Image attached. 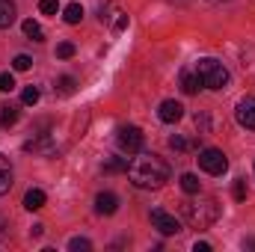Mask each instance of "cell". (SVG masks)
Returning <instances> with one entry per match:
<instances>
[{
    "label": "cell",
    "mask_w": 255,
    "mask_h": 252,
    "mask_svg": "<svg viewBox=\"0 0 255 252\" xmlns=\"http://www.w3.org/2000/svg\"><path fill=\"white\" fill-rule=\"evenodd\" d=\"M128 178L139 190H160L169 181V163L160 154L145 151V154H139L128 163Z\"/></svg>",
    "instance_id": "1"
},
{
    "label": "cell",
    "mask_w": 255,
    "mask_h": 252,
    "mask_svg": "<svg viewBox=\"0 0 255 252\" xmlns=\"http://www.w3.org/2000/svg\"><path fill=\"white\" fill-rule=\"evenodd\" d=\"M181 211H184V220L190 223L193 229H208V226H214V223L220 220V205H217V199H211V196L196 199V202H187Z\"/></svg>",
    "instance_id": "2"
},
{
    "label": "cell",
    "mask_w": 255,
    "mask_h": 252,
    "mask_svg": "<svg viewBox=\"0 0 255 252\" xmlns=\"http://www.w3.org/2000/svg\"><path fill=\"white\" fill-rule=\"evenodd\" d=\"M193 71L199 74V80H202V86H205V89L220 92V89H226V83H229V71H226V65L217 63V60H211V57L199 60Z\"/></svg>",
    "instance_id": "3"
},
{
    "label": "cell",
    "mask_w": 255,
    "mask_h": 252,
    "mask_svg": "<svg viewBox=\"0 0 255 252\" xmlns=\"http://www.w3.org/2000/svg\"><path fill=\"white\" fill-rule=\"evenodd\" d=\"M196 160H199V166H202L208 175H223V172L229 169V160H226V154H223L220 148H202Z\"/></svg>",
    "instance_id": "4"
},
{
    "label": "cell",
    "mask_w": 255,
    "mask_h": 252,
    "mask_svg": "<svg viewBox=\"0 0 255 252\" xmlns=\"http://www.w3.org/2000/svg\"><path fill=\"white\" fill-rule=\"evenodd\" d=\"M142 130L139 127H133V125H122L119 127V148L122 151H128V154H136L139 148H142Z\"/></svg>",
    "instance_id": "5"
},
{
    "label": "cell",
    "mask_w": 255,
    "mask_h": 252,
    "mask_svg": "<svg viewBox=\"0 0 255 252\" xmlns=\"http://www.w3.org/2000/svg\"><path fill=\"white\" fill-rule=\"evenodd\" d=\"M151 226H154L160 235H178V232H181V223H178L172 214L160 211V208H154V211H151Z\"/></svg>",
    "instance_id": "6"
},
{
    "label": "cell",
    "mask_w": 255,
    "mask_h": 252,
    "mask_svg": "<svg viewBox=\"0 0 255 252\" xmlns=\"http://www.w3.org/2000/svg\"><path fill=\"white\" fill-rule=\"evenodd\" d=\"M235 116H238V125L247 127V130H255V98H244L241 104H238V110H235Z\"/></svg>",
    "instance_id": "7"
},
{
    "label": "cell",
    "mask_w": 255,
    "mask_h": 252,
    "mask_svg": "<svg viewBox=\"0 0 255 252\" xmlns=\"http://www.w3.org/2000/svg\"><path fill=\"white\" fill-rule=\"evenodd\" d=\"M24 151H33V154H54L57 145H54V139H51L48 133H42V136L27 139V142H24Z\"/></svg>",
    "instance_id": "8"
},
{
    "label": "cell",
    "mask_w": 255,
    "mask_h": 252,
    "mask_svg": "<svg viewBox=\"0 0 255 252\" xmlns=\"http://www.w3.org/2000/svg\"><path fill=\"white\" fill-rule=\"evenodd\" d=\"M157 116H160V122L172 125V122H178V119L184 116V107H181L178 101H163V104H160V110H157Z\"/></svg>",
    "instance_id": "9"
},
{
    "label": "cell",
    "mask_w": 255,
    "mask_h": 252,
    "mask_svg": "<svg viewBox=\"0 0 255 252\" xmlns=\"http://www.w3.org/2000/svg\"><path fill=\"white\" fill-rule=\"evenodd\" d=\"M95 211H98L101 217H110V214L119 211V199H116L113 193H98V196H95Z\"/></svg>",
    "instance_id": "10"
},
{
    "label": "cell",
    "mask_w": 255,
    "mask_h": 252,
    "mask_svg": "<svg viewBox=\"0 0 255 252\" xmlns=\"http://www.w3.org/2000/svg\"><path fill=\"white\" fill-rule=\"evenodd\" d=\"M199 86H202L199 74L184 68V71H181V92H184V95H196V92H199Z\"/></svg>",
    "instance_id": "11"
},
{
    "label": "cell",
    "mask_w": 255,
    "mask_h": 252,
    "mask_svg": "<svg viewBox=\"0 0 255 252\" xmlns=\"http://www.w3.org/2000/svg\"><path fill=\"white\" fill-rule=\"evenodd\" d=\"M9 187H12V166H9V160L0 154V196L9 193Z\"/></svg>",
    "instance_id": "12"
},
{
    "label": "cell",
    "mask_w": 255,
    "mask_h": 252,
    "mask_svg": "<svg viewBox=\"0 0 255 252\" xmlns=\"http://www.w3.org/2000/svg\"><path fill=\"white\" fill-rule=\"evenodd\" d=\"M42 205H45V193L36 190V187L27 190V196H24V208H27V211H39Z\"/></svg>",
    "instance_id": "13"
},
{
    "label": "cell",
    "mask_w": 255,
    "mask_h": 252,
    "mask_svg": "<svg viewBox=\"0 0 255 252\" xmlns=\"http://www.w3.org/2000/svg\"><path fill=\"white\" fill-rule=\"evenodd\" d=\"M15 21V3L12 0H0V30L9 27Z\"/></svg>",
    "instance_id": "14"
},
{
    "label": "cell",
    "mask_w": 255,
    "mask_h": 252,
    "mask_svg": "<svg viewBox=\"0 0 255 252\" xmlns=\"http://www.w3.org/2000/svg\"><path fill=\"white\" fill-rule=\"evenodd\" d=\"M63 18H65V24H80L83 21V6L80 3H68L63 9Z\"/></svg>",
    "instance_id": "15"
},
{
    "label": "cell",
    "mask_w": 255,
    "mask_h": 252,
    "mask_svg": "<svg viewBox=\"0 0 255 252\" xmlns=\"http://www.w3.org/2000/svg\"><path fill=\"white\" fill-rule=\"evenodd\" d=\"M21 30H24V36H27V39H33V42H42V27H39L33 18H27V21L21 24Z\"/></svg>",
    "instance_id": "16"
},
{
    "label": "cell",
    "mask_w": 255,
    "mask_h": 252,
    "mask_svg": "<svg viewBox=\"0 0 255 252\" xmlns=\"http://www.w3.org/2000/svg\"><path fill=\"white\" fill-rule=\"evenodd\" d=\"M15 122H18V110H15L12 104H3V107H0V125L9 127V125H15Z\"/></svg>",
    "instance_id": "17"
},
{
    "label": "cell",
    "mask_w": 255,
    "mask_h": 252,
    "mask_svg": "<svg viewBox=\"0 0 255 252\" xmlns=\"http://www.w3.org/2000/svg\"><path fill=\"white\" fill-rule=\"evenodd\" d=\"M74 89H77V80H74V77L65 74V77L57 80V92H60V95H74Z\"/></svg>",
    "instance_id": "18"
},
{
    "label": "cell",
    "mask_w": 255,
    "mask_h": 252,
    "mask_svg": "<svg viewBox=\"0 0 255 252\" xmlns=\"http://www.w3.org/2000/svg\"><path fill=\"white\" fill-rule=\"evenodd\" d=\"M181 190L190 193V196H196V193H199V178H196L193 172H184V175H181Z\"/></svg>",
    "instance_id": "19"
},
{
    "label": "cell",
    "mask_w": 255,
    "mask_h": 252,
    "mask_svg": "<svg viewBox=\"0 0 255 252\" xmlns=\"http://www.w3.org/2000/svg\"><path fill=\"white\" fill-rule=\"evenodd\" d=\"M39 95H42V92H39L36 86H27V89L21 92V101H24L27 107H33V104H39Z\"/></svg>",
    "instance_id": "20"
},
{
    "label": "cell",
    "mask_w": 255,
    "mask_h": 252,
    "mask_svg": "<svg viewBox=\"0 0 255 252\" xmlns=\"http://www.w3.org/2000/svg\"><path fill=\"white\" fill-rule=\"evenodd\" d=\"M68 250L71 252H89L92 250V244H89L86 238H71V241H68Z\"/></svg>",
    "instance_id": "21"
},
{
    "label": "cell",
    "mask_w": 255,
    "mask_h": 252,
    "mask_svg": "<svg viewBox=\"0 0 255 252\" xmlns=\"http://www.w3.org/2000/svg\"><path fill=\"white\" fill-rule=\"evenodd\" d=\"M128 172V157H116V160H110V163H104V172Z\"/></svg>",
    "instance_id": "22"
},
{
    "label": "cell",
    "mask_w": 255,
    "mask_h": 252,
    "mask_svg": "<svg viewBox=\"0 0 255 252\" xmlns=\"http://www.w3.org/2000/svg\"><path fill=\"white\" fill-rule=\"evenodd\" d=\"M39 12L42 15H57L60 12V3L57 0H39Z\"/></svg>",
    "instance_id": "23"
},
{
    "label": "cell",
    "mask_w": 255,
    "mask_h": 252,
    "mask_svg": "<svg viewBox=\"0 0 255 252\" xmlns=\"http://www.w3.org/2000/svg\"><path fill=\"white\" fill-rule=\"evenodd\" d=\"M15 89V77L9 71H0V92H12Z\"/></svg>",
    "instance_id": "24"
},
{
    "label": "cell",
    "mask_w": 255,
    "mask_h": 252,
    "mask_svg": "<svg viewBox=\"0 0 255 252\" xmlns=\"http://www.w3.org/2000/svg\"><path fill=\"white\" fill-rule=\"evenodd\" d=\"M30 65H33V60H30L27 54H18V57L12 60V68H15V71H27Z\"/></svg>",
    "instance_id": "25"
},
{
    "label": "cell",
    "mask_w": 255,
    "mask_h": 252,
    "mask_svg": "<svg viewBox=\"0 0 255 252\" xmlns=\"http://www.w3.org/2000/svg\"><path fill=\"white\" fill-rule=\"evenodd\" d=\"M57 57H60V60L74 57V45H71V42H60V45H57Z\"/></svg>",
    "instance_id": "26"
},
{
    "label": "cell",
    "mask_w": 255,
    "mask_h": 252,
    "mask_svg": "<svg viewBox=\"0 0 255 252\" xmlns=\"http://www.w3.org/2000/svg\"><path fill=\"white\" fill-rule=\"evenodd\" d=\"M235 199H238V202H244V199H247V181H244V178H238V181H235Z\"/></svg>",
    "instance_id": "27"
},
{
    "label": "cell",
    "mask_w": 255,
    "mask_h": 252,
    "mask_svg": "<svg viewBox=\"0 0 255 252\" xmlns=\"http://www.w3.org/2000/svg\"><path fill=\"white\" fill-rule=\"evenodd\" d=\"M169 148H175V151H184V148H187V139L175 133V136H169Z\"/></svg>",
    "instance_id": "28"
},
{
    "label": "cell",
    "mask_w": 255,
    "mask_h": 252,
    "mask_svg": "<svg viewBox=\"0 0 255 252\" xmlns=\"http://www.w3.org/2000/svg\"><path fill=\"white\" fill-rule=\"evenodd\" d=\"M125 27H128V15H122V12H119V18H116V24H113V30L119 33V30H125Z\"/></svg>",
    "instance_id": "29"
},
{
    "label": "cell",
    "mask_w": 255,
    "mask_h": 252,
    "mask_svg": "<svg viewBox=\"0 0 255 252\" xmlns=\"http://www.w3.org/2000/svg\"><path fill=\"white\" fill-rule=\"evenodd\" d=\"M196 125L202 127V130H208V116H202V113H196Z\"/></svg>",
    "instance_id": "30"
},
{
    "label": "cell",
    "mask_w": 255,
    "mask_h": 252,
    "mask_svg": "<svg viewBox=\"0 0 255 252\" xmlns=\"http://www.w3.org/2000/svg\"><path fill=\"white\" fill-rule=\"evenodd\" d=\"M42 232H45V226H33V229H30L33 238H42Z\"/></svg>",
    "instance_id": "31"
},
{
    "label": "cell",
    "mask_w": 255,
    "mask_h": 252,
    "mask_svg": "<svg viewBox=\"0 0 255 252\" xmlns=\"http://www.w3.org/2000/svg\"><path fill=\"white\" fill-rule=\"evenodd\" d=\"M193 250H196V252H208L211 247H208V244H199V241H196V247H193Z\"/></svg>",
    "instance_id": "32"
}]
</instances>
